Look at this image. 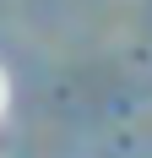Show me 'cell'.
Segmentation results:
<instances>
[{
  "mask_svg": "<svg viewBox=\"0 0 152 158\" xmlns=\"http://www.w3.org/2000/svg\"><path fill=\"white\" fill-rule=\"evenodd\" d=\"M6 98H11V82H6V71H0V114H6Z\"/></svg>",
  "mask_w": 152,
  "mask_h": 158,
  "instance_id": "obj_1",
  "label": "cell"
}]
</instances>
